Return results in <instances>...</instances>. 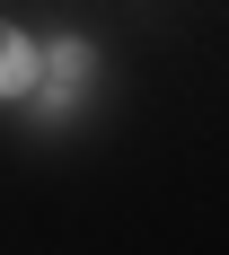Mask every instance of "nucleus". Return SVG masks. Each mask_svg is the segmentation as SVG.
<instances>
[{
	"label": "nucleus",
	"instance_id": "nucleus-1",
	"mask_svg": "<svg viewBox=\"0 0 229 255\" xmlns=\"http://www.w3.org/2000/svg\"><path fill=\"white\" fill-rule=\"evenodd\" d=\"M88 79H97V44L88 35H53V44H35V97L44 115H71L79 97H88Z\"/></svg>",
	"mask_w": 229,
	"mask_h": 255
},
{
	"label": "nucleus",
	"instance_id": "nucleus-2",
	"mask_svg": "<svg viewBox=\"0 0 229 255\" xmlns=\"http://www.w3.org/2000/svg\"><path fill=\"white\" fill-rule=\"evenodd\" d=\"M26 97H35V35L0 18V106H26Z\"/></svg>",
	"mask_w": 229,
	"mask_h": 255
}]
</instances>
